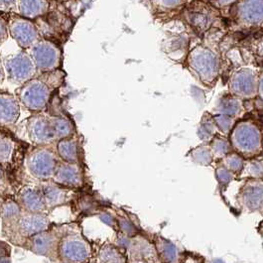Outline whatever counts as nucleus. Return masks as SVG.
I'll return each instance as SVG.
<instances>
[{"label": "nucleus", "mask_w": 263, "mask_h": 263, "mask_svg": "<svg viewBox=\"0 0 263 263\" xmlns=\"http://www.w3.org/2000/svg\"><path fill=\"white\" fill-rule=\"evenodd\" d=\"M253 54V56L257 59L263 60V30L252 35L249 40V44L245 46Z\"/></svg>", "instance_id": "nucleus-25"}, {"label": "nucleus", "mask_w": 263, "mask_h": 263, "mask_svg": "<svg viewBox=\"0 0 263 263\" xmlns=\"http://www.w3.org/2000/svg\"><path fill=\"white\" fill-rule=\"evenodd\" d=\"M17 0H0V10H9L16 6Z\"/></svg>", "instance_id": "nucleus-29"}, {"label": "nucleus", "mask_w": 263, "mask_h": 263, "mask_svg": "<svg viewBox=\"0 0 263 263\" xmlns=\"http://www.w3.org/2000/svg\"><path fill=\"white\" fill-rule=\"evenodd\" d=\"M61 83H53L51 79L40 77L31 79L19 90V99L31 110H42L49 103L53 89Z\"/></svg>", "instance_id": "nucleus-7"}, {"label": "nucleus", "mask_w": 263, "mask_h": 263, "mask_svg": "<svg viewBox=\"0 0 263 263\" xmlns=\"http://www.w3.org/2000/svg\"><path fill=\"white\" fill-rule=\"evenodd\" d=\"M16 7L19 14L32 20L47 14L50 3L48 0H17Z\"/></svg>", "instance_id": "nucleus-14"}, {"label": "nucleus", "mask_w": 263, "mask_h": 263, "mask_svg": "<svg viewBox=\"0 0 263 263\" xmlns=\"http://www.w3.org/2000/svg\"><path fill=\"white\" fill-rule=\"evenodd\" d=\"M133 259L147 263H160L153 242L144 238H138L132 245Z\"/></svg>", "instance_id": "nucleus-15"}, {"label": "nucleus", "mask_w": 263, "mask_h": 263, "mask_svg": "<svg viewBox=\"0 0 263 263\" xmlns=\"http://www.w3.org/2000/svg\"><path fill=\"white\" fill-rule=\"evenodd\" d=\"M215 177L219 184L220 189H226L234 180L236 175H234L232 171H230L227 167H224L220 162H217L215 168Z\"/></svg>", "instance_id": "nucleus-24"}, {"label": "nucleus", "mask_w": 263, "mask_h": 263, "mask_svg": "<svg viewBox=\"0 0 263 263\" xmlns=\"http://www.w3.org/2000/svg\"><path fill=\"white\" fill-rule=\"evenodd\" d=\"M187 156L194 164L199 166H212L216 162L211 147L206 143H201L193 148Z\"/></svg>", "instance_id": "nucleus-19"}, {"label": "nucleus", "mask_w": 263, "mask_h": 263, "mask_svg": "<svg viewBox=\"0 0 263 263\" xmlns=\"http://www.w3.org/2000/svg\"><path fill=\"white\" fill-rule=\"evenodd\" d=\"M229 138L233 150L246 159L263 154L262 127L252 118L237 120Z\"/></svg>", "instance_id": "nucleus-3"}, {"label": "nucleus", "mask_w": 263, "mask_h": 263, "mask_svg": "<svg viewBox=\"0 0 263 263\" xmlns=\"http://www.w3.org/2000/svg\"><path fill=\"white\" fill-rule=\"evenodd\" d=\"M217 134H219V130L213 115L210 111H205L197 128V135L199 139L202 143L209 144Z\"/></svg>", "instance_id": "nucleus-18"}, {"label": "nucleus", "mask_w": 263, "mask_h": 263, "mask_svg": "<svg viewBox=\"0 0 263 263\" xmlns=\"http://www.w3.org/2000/svg\"><path fill=\"white\" fill-rule=\"evenodd\" d=\"M5 77V70H4V67H3V64L0 63V83L3 81Z\"/></svg>", "instance_id": "nucleus-32"}, {"label": "nucleus", "mask_w": 263, "mask_h": 263, "mask_svg": "<svg viewBox=\"0 0 263 263\" xmlns=\"http://www.w3.org/2000/svg\"><path fill=\"white\" fill-rule=\"evenodd\" d=\"M3 67L8 78L15 84H25L33 79L37 69L29 53L22 51L4 59Z\"/></svg>", "instance_id": "nucleus-9"}, {"label": "nucleus", "mask_w": 263, "mask_h": 263, "mask_svg": "<svg viewBox=\"0 0 263 263\" xmlns=\"http://www.w3.org/2000/svg\"><path fill=\"white\" fill-rule=\"evenodd\" d=\"M254 59L256 58L251 59L249 62L245 60L242 63L236 65L230 71L227 80L228 91L245 102L257 98L258 77L261 69L258 68L257 62L250 63Z\"/></svg>", "instance_id": "nucleus-5"}, {"label": "nucleus", "mask_w": 263, "mask_h": 263, "mask_svg": "<svg viewBox=\"0 0 263 263\" xmlns=\"http://www.w3.org/2000/svg\"><path fill=\"white\" fill-rule=\"evenodd\" d=\"M246 160L247 159L242 157L240 154H238L235 151H232L219 162H220L224 167H227L230 171H232L234 175L239 176L243 170Z\"/></svg>", "instance_id": "nucleus-22"}, {"label": "nucleus", "mask_w": 263, "mask_h": 263, "mask_svg": "<svg viewBox=\"0 0 263 263\" xmlns=\"http://www.w3.org/2000/svg\"><path fill=\"white\" fill-rule=\"evenodd\" d=\"M8 35H9L8 23H6V21L2 17H0V45L5 42Z\"/></svg>", "instance_id": "nucleus-27"}, {"label": "nucleus", "mask_w": 263, "mask_h": 263, "mask_svg": "<svg viewBox=\"0 0 263 263\" xmlns=\"http://www.w3.org/2000/svg\"><path fill=\"white\" fill-rule=\"evenodd\" d=\"M19 115V103L14 96L0 93V121L13 122Z\"/></svg>", "instance_id": "nucleus-16"}, {"label": "nucleus", "mask_w": 263, "mask_h": 263, "mask_svg": "<svg viewBox=\"0 0 263 263\" xmlns=\"http://www.w3.org/2000/svg\"><path fill=\"white\" fill-rule=\"evenodd\" d=\"M236 202L247 214L263 213V180L246 179L237 193Z\"/></svg>", "instance_id": "nucleus-10"}, {"label": "nucleus", "mask_w": 263, "mask_h": 263, "mask_svg": "<svg viewBox=\"0 0 263 263\" xmlns=\"http://www.w3.org/2000/svg\"><path fill=\"white\" fill-rule=\"evenodd\" d=\"M239 178L263 180V154L247 159Z\"/></svg>", "instance_id": "nucleus-21"}, {"label": "nucleus", "mask_w": 263, "mask_h": 263, "mask_svg": "<svg viewBox=\"0 0 263 263\" xmlns=\"http://www.w3.org/2000/svg\"><path fill=\"white\" fill-rule=\"evenodd\" d=\"M203 1L211 4L215 8H217L226 20V18L228 17L229 12H230V9L238 0H203Z\"/></svg>", "instance_id": "nucleus-26"}, {"label": "nucleus", "mask_w": 263, "mask_h": 263, "mask_svg": "<svg viewBox=\"0 0 263 263\" xmlns=\"http://www.w3.org/2000/svg\"><path fill=\"white\" fill-rule=\"evenodd\" d=\"M133 263H147L144 262V261H138V260H134V262Z\"/></svg>", "instance_id": "nucleus-33"}, {"label": "nucleus", "mask_w": 263, "mask_h": 263, "mask_svg": "<svg viewBox=\"0 0 263 263\" xmlns=\"http://www.w3.org/2000/svg\"><path fill=\"white\" fill-rule=\"evenodd\" d=\"M160 263H181L184 255L174 242L156 234L153 239Z\"/></svg>", "instance_id": "nucleus-13"}, {"label": "nucleus", "mask_w": 263, "mask_h": 263, "mask_svg": "<svg viewBox=\"0 0 263 263\" xmlns=\"http://www.w3.org/2000/svg\"><path fill=\"white\" fill-rule=\"evenodd\" d=\"M228 31L253 35L263 30V0H238L226 18Z\"/></svg>", "instance_id": "nucleus-2"}, {"label": "nucleus", "mask_w": 263, "mask_h": 263, "mask_svg": "<svg viewBox=\"0 0 263 263\" xmlns=\"http://www.w3.org/2000/svg\"><path fill=\"white\" fill-rule=\"evenodd\" d=\"M257 98L263 103V69L259 72L258 77V89H257Z\"/></svg>", "instance_id": "nucleus-30"}, {"label": "nucleus", "mask_w": 263, "mask_h": 263, "mask_svg": "<svg viewBox=\"0 0 263 263\" xmlns=\"http://www.w3.org/2000/svg\"><path fill=\"white\" fill-rule=\"evenodd\" d=\"M247 111L248 109L245 101L228 91L227 93L219 96L211 114L224 115L235 117L237 119H241L243 118Z\"/></svg>", "instance_id": "nucleus-12"}, {"label": "nucleus", "mask_w": 263, "mask_h": 263, "mask_svg": "<svg viewBox=\"0 0 263 263\" xmlns=\"http://www.w3.org/2000/svg\"><path fill=\"white\" fill-rule=\"evenodd\" d=\"M178 18L183 20L199 38L215 27L226 25V21H223L219 10L203 0L190 1Z\"/></svg>", "instance_id": "nucleus-4"}, {"label": "nucleus", "mask_w": 263, "mask_h": 263, "mask_svg": "<svg viewBox=\"0 0 263 263\" xmlns=\"http://www.w3.org/2000/svg\"><path fill=\"white\" fill-rule=\"evenodd\" d=\"M181 263H205V258L194 253H188L184 255Z\"/></svg>", "instance_id": "nucleus-28"}, {"label": "nucleus", "mask_w": 263, "mask_h": 263, "mask_svg": "<svg viewBox=\"0 0 263 263\" xmlns=\"http://www.w3.org/2000/svg\"><path fill=\"white\" fill-rule=\"evenodd\" d=\"M205 263H227L223 259H221V258H219V257H215V258H212V259H210V260H206Z\"/></svg>", "instance_id": "nucleus-31"}, {"label": "nucleus", "mask_w": 263, "mask_h": 263, "mask_svg": "<svg viewBox=\"0 0 263 263\" xmlns=\"http://www.w3.org/2000/svg\"><path fill=\"white\" fill-rule=\"evenodd\" d=\"M8 31L15 42L22 49H30L38 40L40 34L37 26L21 15H13L8 21Z\"/></svg>", "instance_id": "nucleus-11"}, {"label": "nucleus", "mask_w": 263, "mask_h": 263, "mask_svg": "<svg viewBox=\"0 0 263 263\" xmlns=\"http://www.w3.org/2000/svg\"><path fill=\"white\" fill-rule=\"evenodd\" d=\"M214 120L216 122L217 128L219 130V134L228 136L233 130V128L237 122V118L235 117H230V116H224V115H213Z\"/></svg>", "instance_id": "nucleus-23"}, {"label": "nucleus", "mask_w": 263, "mask_h": 263, "mask_svg": "<svg viewBox=\"0 0 263 263\" xmlns=\"http://www.w3.org/2000/svg\"><path fill=\"white\" fill-rule=\"evenodd\" d=\"M192 0H150L153 10L159 15H179Z\"/></svg>", "instance_id": "nucleus-17"}, {"label": "nucleus", "mask_w": 263, "mask_h": 263, "mask_svg": "<svg viewBox=\"0 0 263 263\" xmlns=\"http://www.w3.org/2000/svg\"><path fill=\"white\" fill-rule=\"evenodd\" d=\"M261 234V237H262V249H263V233H260Z\"/></svg>", "instance_id": "nucleus-34"}, {"label": "nucleus", "mask_w": 263, "mask_h": 263, "mask_svg": "<svg viewBox=\"0 0 263 263\" xmlns=\"http://www.w3.org/2000/svg\"><path fill=\"white\" fill-rule=\"evenodd\" d=\"M211 147V150L213 152V155L215 157V161L221 160L226 155L231 153L233 150L232 143L230 141V138L228 136L217 134L212 141L209 143Z\"/></svg>", "instance_id": "nucleus-20"}, {"label": "nucleus", "mask_w": 263, "mask_h": 263, "mask_svg": "<svg viewBox=\"0 0 263 263\" xmlns=\"http://www.w3.org/2000/svg\"><path fill=\"white\" fill-rule=\"evenodd\" d=\"M163 49L166 55L177 63H185L190 52L193 36H197L180 18L167 23Z\"/></svg>", "instance_id": "nucleus-6"}, {"label": "nucleus", "mask_w": 263, "mask_h": 263, "mask_svg": "<svg viewBox=\"0 0 263 263\" xmlns=\"http://www.w3.org/2000/svg\"><path fill=\"white\" fill-rule=\"evenodd\" d=\"M224 26L208 31L203 37H198L197 43L193 39L185 62L192 76L205 87H213L222 72L223 59L220 44L227 33Z\"/></svg>", "instance_id": "nucleus-1"}, {"label": "nucleus", "mask_w": 263, "mask_h": 263, "mask_svg": "<svg viewBox=\"0 0 263 263\" xmlns=\"http://www.w3.org/2000/svg\"><path fill=\"white\" fill-rule=\"evenodd\" d=\"M29 55L41 73L57 71L62 61V51L58 45L48 39L38 40L30 48Z\"/></svg>", "instance_id": "nucleus-8"}]
</instances>
